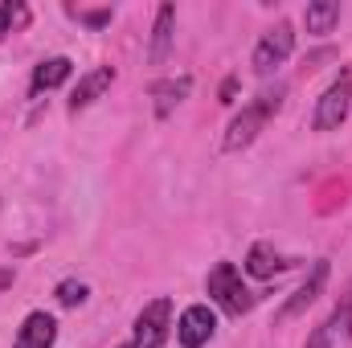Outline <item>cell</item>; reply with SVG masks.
Segmentation results:
<instances>
[{
  "mask_svg": "<svg viewBox=\"0 0 352 348\" xmlns=\"http://www.w3.org/2000/svg\"><path fill=\"white\" fill-rule=\"evenodd\" d=\"M303 25H307V33L328 37V33L340 25V4H336V0H311V4L303 8Z\"/></svg>",
  "mask_w": 352,
  "mask_h": 348,
  "instance_id": "cell-15",
  "label": "cell"
},
{
  "mask_svg": "<svg viewBox=\"0 0 352 348\" xmlns=\"http://www.w3.org/2000/svg\"><path fill=\"white\" fill-rule=\"evenodd\" d=\"M349 107H352V70H340L332 78V87L320 94L316 115H311V127L316 131H336L349 119Z\"/></svg>",
  "mask_w": 352,
  "mask_h": 348,
  "instance_id": "cell-3",
  "label": "cell"
},
{
  "mask_svg": "<svg viewBox=\"0 0 352 348\" xmlns=\"http://www.w3.org/2000/svg\"><path fill=\"white\" fill-rule=\"evenodd\" d=\"M328 274H332V266H328V259L311 262V270H307V279L291 291V299L278 307V316H274V324H287V320H295V316H303L320 295H324V287H328Z\"/></svg>",
  "mask_w": 352,
  "mask_h": 348,
  "instance_id": "cell-6",
  "label": "cell"
},
{
  "mask_svg": "<svg viewBox=\"0 0 352 348\" xmlns=\"http://www.w3.org/2000/svg\"><path fill=\"white\" fill-rule=\"evenodd\" d=\"M205 291H209V299H213L226 316H246V312L258 303V295L242 283V270H238L234 262H217V266L209 270V279H205Z\"/></svg>",
  "mask_w": 352,
  "mask_h": 348,
  "instance_id": "cell-2",
  "label": "cell"
},
{
  "mask_svg": "<svg viewBox=\"0 0 352 348\" xmlns=\"http://www.w3.org/2000/svg\"><path fill=\"white\" fill-rule=\"evenodd\" d=\"M173 37H176V4H160V8H156V25H152V41H148L152 66H164V62H168Z\"/></svg>",
  "mask_w": 352,
  "mask_h": 348,
  "instance_id": "cell-12",
  "label": "cell"
},
{
  "mask_svg": "<svg viewBox=\"0 0 352 348\" xmlns=\"http://www.w3.org/2000/svg\"><path fill=\"white\" fill-rule=\"evenodd\" d=\"M70 74H74V62H70V58H45V62L33 70L29 90H33V94H41V90H58L62 83H70Z\"/></svg>",
  "mask_w": 352,
  "mask_h": 348,
  "instance_id": "cell-14",
  "label": "cell"
},
{
  "mask_svg": "<svg viewBox=\"0 0 352 348\" xmlns=\"http://www.w3.org/2000/svg\"><path fill=\"white\" fill-rule=\"evenodd\" d=\"M291 266H299V259L274 250L270 242H254L250 254H246V274H250V279H278V274L291 270Z\"/></svg>",
  "mask_w": 352,
  "mask_h": 348,
  "instance_id": "cell-10",
  "label": "cell"
},
{
  "mask_svg": "<svg viewBox=\"0 0 352 348\" xmlns=\"http://www.w3.org/2000/svg\"><path fill=\"white\" fill-rule=\"evenodd\" d=\"M111 83H115V70H111V66L87 70V74L74 83V90H70V115H78V111H87L90 102H98V98L111 90Z\"/></svg>",
  "mask_w": 352,
  "mask_h": 348,
  "instance_id": "cell-11",
  "label": "cell"
},
{
  "mask_svg": "<svg viewBox=\"0 0 352 348\" xmlns=\"http://www.w3.org/2000/svg\"><path fill=\"white\" fill-rule=\"evenodd\" d=\"M148 94H152L156 115H160V119H168L176 107L192 94V78H188V74H180V78H160V83H152V90H148Z\"/></svg>",
  "mask_w": 352,
  "mask_h": 348,
  "instance_id": "cell-13",
  "label": "cell"
},
{
  "mask_svg": "<svg viewBox=\"0 0 352 348\" xmlns=\"http://www.w3.org/2000/svg\"><path fill=\"white\" fill-rule=\"evenodd\" d=\"M213 336H217V316H213L209 303H192V307L180 312V320H176L180 348H205Z\"/></svg>",
  "mask_w": 352,
  "mask_h": 348,
  "instance_id": "cell-7",
  "label": "cell"
},
{
  "mask_svg": "<svg viewBox=\"0 0 352 348\" xmlns=\"http://www.w3.org/2000/svg\"><path fill=\"white\" fill-rule=\"evenodd\" d=\"M25 25H29V8H25V4H12V0H4V4H0V33L25 29Z\"/></svg>",
  "mask_w": 352,
  "mask_h": 348,
  "instance_id": "cell-17",
  "label": "cell"
},
{
  "mask_svg": "<svg viewBox=\"0 0 352 348\" xmlns=\"http://www.w3.org/2000/svg\"><path fill=\"white\" fill-rule=\"evenodd\" d=\"M58 345V320L50 312H29L12 336V348H54Z\"/></svg>",
  "mask_w": 352,
  "mask_h": 348,
  "instance_id": "cell-9",
  "label": "cell"
},
{
  "mask_svg": "<svg viewBox=\"0 0 352 348\" xmlns=\"http://www.w3.org/2000/svg\"><path fill=\"white\" fill-rule=\"evenodd\" d=\"M352 340V283L344 291V299L336 303V312L316 328V336L307 340V348H340Z\"/></svg>",
  "mask_w": 352,
  "mask_h": 348,
  "instance_id": "cell-8",
  "label": "cell"
},
{
  "mask_svg": "<svg viewBox=\"0 0 352 348\" xmlns=\"http://www.w3.org/2000/svg\"><path fill=\"white\" fill-rule=\"evenodd\" d=\"M74 17L90 25V29H102V25H111V17H115V8H74Z\"/></svg>",
  "mask_w": 352,
  "mask_h": 348,
  "instance_id": "cell-18",
  "label": "cell"
},
{
  "mask_svg": "<svg viewBox=\"0 0 352 348\" xmlns=\"http://www.w3.org/2000/svg\"><path fill=\"white\" fill-rule=\"evenodd\" d=\"M90 295V287L82 283V279H62L58 287H54V299L62 303V307H82Z\"/></svg>",
  "mask_w": 352,
  "mask_h": 348,
  "instance_id": "cell-16",
  "label": "cell"
},
{
  "mask_svg": "<svg viewBox=\"0 0 352 348\" xmlns=\"http://www.w3.org/2000/svg\"><path fill=\"white\" fill-rule=\"evenodd\" d=\"M12 283V270H0V287H8Z\"/></svg>",
  "mask_w": 352,
  "mask_h": 348,
  "instance_id": "cell-20",
  "label": "cell"
},
{
  "mask_svg": "<svg viewBox=\"0 0 352 348\" xmlns=\"http://www.w3.org/2000/svg\"><path fill=\"white\" fill-rule=\"evenodd\" d=\"M119 348H135V345H131V340H127V345H119Z\"/></svg>",
  "mask_w": 352,
  "mask_h": 348,
  "instance_id": "cell-21",
  "label": "cell"
},
{
  "mask_svg": "<svg viewBox=\"0 0 352 348\" xmlns=\"http://www.w3.org/2000/svg\"><path fill=\"white\" fill-rule=\"evenodd\" d=\"M283 102H287V83H274V87L258 90L234 119H230V127H226V135H221V152H246L258 135H263V127L283 111Z\"/></svg>",
  "mask_w": 352,
  "mask_h": 348,
  "instance_id": "cell-1",
  "label": "cell"
},
{
  "mask_svg": "<svg viewBox=\"0 0 352 348\" xmlns=\"http://www.w3.org/2000/svg\"><path fill=\"white\" fill-rule=\"evenodd\" d=\"M234 90H238V78H226L221 83V102H234Z\"/></svg>",
  "mask_w": 352,
  "mask_h": 348,
  "instance_id": "cell-19",
  "label": "cell"
},
{
  "mask_svg": "<svg viewBox=\"0 0 352 348\" xmlns=\"http://www.w3.org/2000/svg\"><path fill=\"white\" fill-rule=\"evenodd\" d=\"M291 50H295V25L291 21H278L274 29H266L263 37H258V45H254V58H250V66H254V74H274L287 58H291Z\"/></svg>",
  "mask_w": 352,
  "mask_h": 348,
  "instance_id": "cell-4",
  "label": "cell"
},
{
  "mask_svg": "<svg viewBox=\"0 0 352 348\" xmlns=\"http://www.w3.org/2000/svg\"><path fill=\"white\" fill-rule=\"evenodd\" d=\"M168 336H173V299H152V303L135 316L131 345L135 348H164Z\"/></svg>",
  "mask_w": 352,
  "mask_h": 348,
  "instance_id": "cell-5",
  "label": "cell"
}]
</instances>
